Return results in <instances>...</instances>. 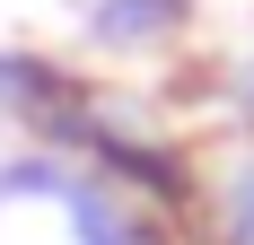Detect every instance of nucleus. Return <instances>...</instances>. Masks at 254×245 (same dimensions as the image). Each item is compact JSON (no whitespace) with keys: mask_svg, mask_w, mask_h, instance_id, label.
I'll return each mask as SVG.
<instances>
[{"mask_svg":"<svg viewBox=\"0 0 254 245\" xmlns=\"http://www.w3.org/2000/svg\"><path fill=\"white\" fill-rule=\"evenodd\" d=\"M176 9H184V0H105V9H97V35H105V44H149V35L176 26Z\"/></svg>","mask_w":254,"mask_h":245,"instance_id":"f257e3e1","label":"nucleus"},{"mask_svg":"<svg viewBox=\"0 0 254 245\" xmlns=\"http://www.w3.org/2000/svg\"><path fill=\"white\" fill-rule=\"evenodd\" d=\"M237 245H254V175L237 184Z\"/></svg>","mask_w":254,"mask_h":245,"instance_id":"f03ea898","label":"nucleus"}]
</instances>
